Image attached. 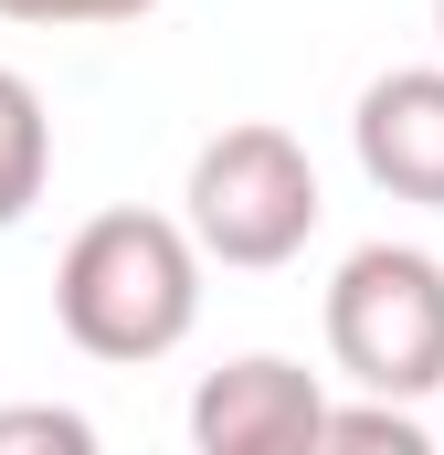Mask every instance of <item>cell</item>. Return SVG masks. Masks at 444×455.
<instances>
[{"instance_id": "8", "label": "cell", "mask_w": 444, "mask_h": 455, "mask_svg": "<svg viewBox=\"0 0 444 455\" xmlns=\"http://www.w3.org/2000/svg\"><path fill=\"white\" fill-rule=\"evenodd\" d=\"M159 0H0V21H32V32H116V21H148Z\"/></svg>"}, {"instance_id": "1", "label": "cell", "mask_w": 444, "mask_h": 455, "mask_svg": "<svg viewBox=\"0 0 444 455\" xmlns=\"http://www.w3.org/2000/svg\"><path fill=\"white\" fill-rule=\"evenodd\" d=\"M64 339L107 371H148L202 329V243L170 212H96L53 265Z\"/></svg>"}, {"instance_id": "4", "label": "cell", "mask_w": 444, "mask_h": 455, "mask_svg": "<svg viewBox=\"0 0 444 455\" xmlns=\"http://www.w3.org/2000/svg\"><path fill=\"white\" fill-rule=\"evenodd\" d=\"M318 424H329L318 371H297L275 349L222 360V371H202V392H191V445L202 455H318Z\"/></svg>"}, {"instance_id": "2", "label": "cell", "mask_w": 444, "mask_h": 455, "mask_svg": "<svg viewBox=\"0 0 444 455\" xmlns=\"http://www.w3.org/2000/svg\"><path fill=\"white\" fill-rule=\"evenodd\" d=\"M318 159L286 138V127H265V116H243V127H222L191 148V180H180V233L202 243V265H233V275H275V265H297L307 254V233H318Z\"/></svg>"}, {"instance_id": "5", "label": "cell", "mask_w": 444, "mask_h": 455, "mask_svg": "<svg viewBox=\"0 0 444 455\" xmlns=\"http://www.w3.org/2000/svg\"><path fill=\"white\" fill-rule=\"evenodd\" d=\"M349 148H360L370 191H392L413 212H444V64H402V75L360 85Z\"/></svg>"}, {"instance_id": "10", "label": "cell", "mask_w": 444, "mask_h": 455, "mask_svg": "<svg viewBox=\"0 0 444 455\" xmlns=\"http://www.w3.org/2000/svg\"><path fill=\"white\" fill-rule=\"evenodd\" d=\"M434 43H444V0H434Z\"/></svg>"}, {"instance_id": "7", "label": "cell", "mask_w": 444, "mask_h": 455, "mask_svg": "<svg viewBox=\"0 0 444 455\" xmlns=\"http://www.w3.org/2000/svg\"><path fill=\"white\" fill-rule=\"evenodd\" d=\"M318 445H392V455H424V413L392 403V392H370V403H329Z\"/></svg>"}, {"instance_id": "3", "label": "cell", "mask_w": 444, "mask_h": 455, "mask_svg": "<svg viewBox=\"0 0 444 455\" xmlns=\"http://www.w3.org/2000/svg\"><path fill=\"white\" fill-rule=\"evenodd\" d=\"M329 360L392 403L444 392V265L424 243H360L329 275Z\"/></svg>"}, {"instance_id": "6", "label": "cell", "mask_w": 444, "mask_h": 455, "mask_svg": "<svg viewBox=\"0 0 444 455\" xmlns=\"http://www.w3.org/2000/svg\"><path fill=\"white\" fill-rule=\"evenodd\" d=\"M43 180H53V116L32 96V75L0 64V233L43 202Z\"/></svg>"}, {"instance_id": "9", "label": "cell", "mask_w": 444, "mask_h": 455, "mask_svg": "<svg viewBox=\"0 0 444 455\" xmlns=\"http://www.w3.org/2000/svg\"><path fill=\"white\" fill-rule=\"evenodd\" d=\"M11 445L96 455V424H85V413H64V403H11V413H0V455H11Z\"/></svg>"}]
</instances>
